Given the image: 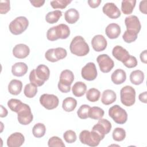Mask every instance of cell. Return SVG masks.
<instances>
[{
	"label": "cell",
	"mask_w": 147,
	"mask_h": 147,
	"mask_svg": "<svg viewBox=\"0 0 147 147\" xmlns=\"http://www.w3.org/2000/svg\"><path fill=\"white\" fill-rule=\"evenodd\" d=\"M22 83L21 81L17 79L11 80L8 85L9 92L14 95H18L22 90Z\"/></svg>",
	"instance_id": "obj_26"
},
{
	"label": "cell",
	"mask_w": 147,
	"mask_h": 147,
	"mask_svg": "<svg viewBox=\"0 0 147 147\" xmlns=\"http://www.w3.org/2000/svg\"><path fill=\"white\" fill-rule=\"evenodd\" d=\"M125 24L127 31L138 34L140 32L141 25L138 18L136 16L131 15L126 17L125 20Z\"/></svg>",
	"instance_id": "obj_14"
},
{
	"label": "cell",
	"mask_w": 147,
	"mask_h": 147,
	"mask_svg": "<svg viewBox=\"0 0 147 147\" xmlns=\"http://www.w3.org/2000/svg\"><path fill=\"white\" fill-rule=\"evenodd\" d=\"M120 96L121 101L123 105L131 106L136 101V91L131 86H124L120 91Z\"/></svg>",
	"instance_id": "obj_6"
},
{
	"label": "cell",
	"mask_w": 147,
	"mask_h": 147,
	"mask_svg": "<svg viewBox=\"0 0 147 147\" xmlns=\"http://www.w3.org/2000/svg\"><path fill=\"white\" fill-rule=\"evenodd\" d=\"M136 0H123L121 3V10L123 14L128 15L131 14L136 6Z\"/></svg>",
	"instance_id": "obj_29"
},
{
	"label": "cell",
	"mask_w": 147,
	"mask_h": 147,
	"mask_svg": "<svg viewBox=\"0 0 147 147\" xmlns=\"http://www.w3.org/2000/svg\"><path fill=\"white\" fill-rule=\"evenodd\" d=\"M17 119L18 122L23 125H27L33 121V116L29 105L25 103L23 104L17 113Z\"/></svg>",
	"instance_id": "obj_9"
},
{
	"label": "cell",
	"mask_w": 147,
	"mask_h": 147,
	"mask_svg": "<svg viewBox=\"0 0 147 147\" xmlns=\"http://www.w3.org/2000/svg\"><path fill=\"white\" fill-rule=\"evenodd\" d=\"M109 115L118 124H124L127 119L126 111L118 105H115L109 109Z\"/></svg>",
	"instance_id": "obj_7"
},
{
	"label": "cell",
	"mask_w": 147,
	"mask_h": 147,
	"mask_svg": "<svg viewBox=\"0 0 147 147\" xmlns=\"http://www.w3.org/2000/svg\"><path fill=\"white\" fill-rule=\"evenodd\" d=\"M64 18L68 24H75L79 18V13L76 9L71 8L65 12Z\"/></svg>",
	"instance_id": "obj_25"
},
{
	"label": "cell",
	"mask_w": 147,
	"mask_h": 147,
	"mask_svg": "<svg viewBox=\"0 0 147 147\" xmlns=\"http://www.w3.org/2000/svg\"><path fill=\"white\" fill-rule=\"evenodd\" d=\"M112 55L117 60L122 63H124L130 56L126 49L119 45H116L113 48Z\"/></svg>",
	"instance_id": "obj_18"
},
{
	"label": "cell",
	"mask_w": 147,
	"mask_h": 147,
	"mask_svg": "<svg viewBox=\"0 0 147 147\" xmlns=\"http://www.w3.org/2000/svg\"><path fill=\"white\" fill-rule=\"evenodd\" d=\"M123 64L126 67H127L129 68H134L137 66V59L134 56L130 55L129 58Z\"/></svg>",
	"instance_id": "obj_45"
},
{
	"label": "cell",
	"mask_w": 147,
	"mask_h": 147,
	"mask_svg": "<svg viewBox=\"0 0 147 147\" xmlns=\"http://www.w3.org/2000/svg\"><path fill=\"white\" fill-rule=\"evenodd\" d=\"M23 104L24 103H22L20 100L17 99H11L7 102V106L9 109L12 111H14L17 113L21 109Z\"/></svg>",
	"instance_id": "obj_36"
},
{
	"label": "cell",
	"mask_w": 147,
	"mask_h": 147,
	"mask_svg": "<svg viewBox=\"0 0 147 147\" xmlns=\"http://www.w3.org/2000/svg\"><path fill=\"white\" fill-rule=\"evenodd\" d=\"M107 42L106 39L103 35H95L91 40V45L94 50L96 52L104 51L107 47Z\"/></svg>",
	"instance_id": "obj_16"
},
{
	"label": "cell",
	"mask_w": 147,
	"mask_h": 147,
	"mask_svg": "<svg viewBox=\"0 0 147 147\" xmlns=\"http://www.w3.org/2000/svg\"><path fill=\"white\" fill-rule=\"evenodd\" d=\"M28 65L23 62H18L12 65L11 72L14 76L21 77L28 72Z\"/></svg>",
	"instance_id": "obj_21"
},
{
	"label": "cell",
	"mask_w": 147,
	"mask_h": 147,
	"mask_svg": "<svg viewBox=\"0 0 147 147\" xmlns=\"http://www.w3.org/2000/svg\"><path fill=\"white\" fill-rule=\"evenodd\" d=\"M102 10L104 14L112 19H116L121 16V11L112 2L105 3L102 8Z\"/></svg>",
	"instance_id": "obj_15"
},
{
	"label": "cell",
	"mask_w": 147,
	"mask_h": 147,
	"mask_svg": "<svg viewBox=\"0 0 147 147\" xmlns=\"http://www.w3.org/2000/svg\"><path fill=\"white\" fill-rule=\"evenodd\" d=\"M140 59L141 61L146 64L147 63V53H146V50H144L143 52H142L140 54Z\"/></svg>",
	"instance_id": "obj_50"
},
{
	"label": "cell",
	"mask_w": 147,
	"mask_h": 147,
	"mask_svg": "<svg viewBox=\"0 0 147 147\" xmlns=\"http://www.w3.org/2000/svg\"><path fill=\"white\" fill-rule=\"evenodd\" d=\"M111 81L115 84H121L125 82L126 74L124 70L117 69L115 70L111 76Z\"/></svg>",
	"instance_id": "obj_24"
},
{
	"label": "cell",
	"mask_w": 147,
	"mask_h": 147,
	"mask_svg": "<svg viewBox=\"0 0 147 147\" xmlns=\"http://www.w3.org/2000/svg\"><path fill=\"white\" fill-rule=\"evenodd\" d=\"M91 107L88 105H82L77 111L78 116L80 119H86L88 118V113Z\"/></svg>",
	"instance_id": "obj_39"
},
{
	"label": "cell",
	"mask_w": 147,
	"mask_h": 147,
	"mask_svg": "<svg viewBox=\"0 0 147 147\" xmlns=\"http://www.w3.org/2000/svg\"><path fill=\"white\" fill-rule=\"evenodd\" d=\"M48 145L49 147H64L65 144L63 140L57 136H53L50 138L48 142Z\"/></svg>",
	"instance_id": "obj_40"
},
{
	"label": "cell",
	"mask_w": 147,
	"mask_h": 147,
	"mask_svg": "<svg viewBox=\"0 0 147 147\" xmlns=\"http://www.w3.org/2000/svg\"><path fill=\"white\" fill-rule=\"evenodd\" d=\"M67 55L66 49L61 47L49 49L45 53L46 59L51 62H56L64 59Z\"/></svg>",
	"instance_id": "obj_8"
},
{
	"label": "cell",
	"mask_w": 147,
	"mask_h": 147,
	"mask_svg": "<svg viewBox=\"0 0 147 147\" xmlns=\"http://www.w3.org/2000/svg\"><path fill=\"white\" fill-rule=\"evenodd\" d=\"M70 34V29L68 25L64 24L49 28L47 32V39L49 41H55L59 38H67Z\"/></svg>",
	"instance_id": "obj_2"
},
{
	"label": "cell",
	"mask_w": 147,
	"mask_h": 147,
	"mask_svg": "<svg viewBox=\"0 0 147 147\" xmlns=\"http://www.w3.org/2000/svg\"><path fill=\"white\" fill-rule=\"evenodd\" d=\"M71 2V0H55L51 1L50 4L53 9H63L65 8Z\"/></svg>",
	"instance_id": "obj_38"
},
{
	"label": "cell",
	"mask_w": 147,
	"mask_h": 147,
	"mask_svg": "<svg viewBox=\"0 0 147 147\" xmlns=\"http://www.w3.org/2000/svg\"><path fill=\"white\" fill-rule=\"evenodd\" d=\"M74 80L73 72L69 69L63 70L60 75L58 83L59 90L63 93H67L71 90V85Z\"/></svg>",
	"instance_id": "obj_3"
},
{
	"label": "cell",
	"mask_w": 147,
	"mask_h": 147,
	"mask_svg": "<svg viewBox=\"0 0 147 147\" xmlns=\"http://www.w3.org/2000/svg\"><path fill=\"white\" fill-rule=\"evenodd\" d=\"M144 80V72L139 69L133 71L130 75V80L131 83L135 85L141 84Z\"/></svg>",
	"instance_id": "obj_28"
},
{
	"label": "cell",
	"mask_w": 147,
	"mask_h": 147,
	"mask_svg": "<svg viewBox=\"0 0 147 147\" xmlns=\"http://www.w3.org/2000/svg\"><path fill=\"white\" fill-rule=\"evenodd\" d=\"M30 2L32 3V5L36 7H40L42 6L44 3H45L44 0H36V1H30Z\"/></svg>",
	"instance_id": "obj_48"
},
{
	"label": "cell",
	"mask_w": 147,
	"mask_h": 147,
	"mask_svg": "<svg viewBox=\"0 0 147 147\" xmlns=\"http://www.w3.org/2000/svg\"><path fill=\"white\" fill-rule=\"evenodd\" d=\"M10 9V1L1 0L0 1V13L2 14L7 13Z\"/></svg>",
	"instance_id": "obj_44"
},
{
	"label": "cell",
	"mask_w": 147,
	"mask_h": 147,
	"mask_svg": "<svg viewBox=\"0 0 147 147\" xmlns=\"http://www.w3.org/2000/svg\"><path fill=\"white\" fill-rule=\"evenodd\" d=\"M86 90L87 86L82 82H76L72 88V93L76 97H80L84 95L86 92Z\"/></svg>",
	"instance_id": "obj_27"
},
{
	"label": "cell",
	"mask_w": 147,
	"mask_h": 147,
	"mask_svg": "<svg viewBox=\"0 0 147 147\" xmlns=\"http://www.w3.org/2000/svg\"><path fill=\"white\" fill-rule=\"evenodd\" d=\"M100 70L103 73L109 72L114 67V63L110 57L107 54H102L96 58Z\"/></svg>",
	"instance_id": "obj_11"
},
{
	"label": "cell",
	"mask_w": 147,
	"mask_h": 147,
	"mask_svg": "<svg viewBox=\"0 0 147 147\" xmlns=\"http://www.w3.org/2000/svg\"><path fill=\"white\" fill-rule=\"evenodd\" d=\"M35 72L37 78L45 82L48 80L50 75V71L49 68L44 64H40L35 69Z\"/></svg>",
	"instance_id": "obj_22"
},
{
	"label": "cell",
	"mask_w": 147,
	"mask_h": 147,
	"mask_svg": "<svg viewBox=\"0 0 147 147\" xmlns=\"http://www.w3.org/2000/svg\"><path fill=\"white\" fill-rule=\"evenodd\" d=\"M40 104L48 110H52L57 107L59 100L57 96L53 94H44L40 98Z\"/></svg>",
	"instance_id": "obj_10"
},
{
	"label": "cell",
	"mask_w": 147,
	"mask_h": 147,
	"mask_svg": "<svg viewBox=\"0 0 147 147\" xmlns=\"http://www.w3.org/2000/svg\"><path fill=\"white\" fill-rule=\"evenodd\" d=\"M77 105L76 100L72 97H67L63 101L62 107L67 112H71L75 110Z\"/></svg>",
	"instance_id": "obj_30"
},
{
	"label": "cell",
	"mask_w": 147,
	"mask_h": 147,
	"mask_svg": "<svg viewBox=\"0 0 147 147\" xmlns=\"http://www.w3.org/2000/svg\"><path fill=\"white\" fill-rule=\"evenodd\" d=\"M69 49L72 54L78 56H86L90 51L88 45L84 38L80 36H76L72 40Z\"/></svg>",
	"instance_id": "obj_1"
},
{
	"label": "cell",
	"mask_w": 147,
	"mask_h": 147,
	"mask_svg": "<svg viewBox=\"0 0 147 147\" xmlns=\"http://www.w3.org/2000/svg\"><path fill=\"white\" fill-rule=\"evenodd\" d=\"M138 98H139V100L141 102L146 103H147V92H146V91L141 93L138 96Z\"/></svg>",
	"instance_id": "obj_49"
},
{
	"label": "cell",
	"mask_w": 147,
	"mask_h": 147,
	"mask_svg": "<svg viewBox=\"0 0 147 147\" xmlns=\"http://www.w3.org/2000/svg\"><path fill=\"white\" fill-rule=\"evenodd\" d=\"M25 141L24 135L20 132L11 134L7 140V145L9 147H20Z\"/></svg>",
	"instance_id": "obj_17"
},
{
	"label": "cell",
	"mask_w": 147,
	"mask_h": 147,
	"mask_svg": "<svg viewBox=\"0 0 147 147\" xmlns=\"http://www.w3.org/2000/svg\"><path fill=\"white\" fill-rule=\"evenodd\" d=\"M116 93L113 90L107 89L103 92L101 98V102L105 105H109L114 103L116 100Z\"/></svg>",
	"instance_id": "obj_23"
},
{
	"label": "cell",
	"mask_w": 147,
	"mask_h": 147,
	"mask_svg": "<svg viewBox=\"0 0 147 147\" xmlns=\"http://www.w3.org/2000/svg\"><path fill=\"white\" fill-rule=\"evenodd\" d=\"M37 92V87L31 83L26 84L24 87V93L25 95L29 98H33Z\"/></svg>",
	"instance_id": "obj_35"
},
{
	"label": "cell",
	"mask_w": 147,
	"mask_h": 147,
	"mask_svg": "<svg viewBox=\"0 0 147 147\" xmlns=\"http://www.w3.org/2000/svg\"><path fill=\"white\" fill-rule=\"evenodd\" d=\"M137 35L138 34L136 33L126 30L122 36V38L126 42L131 43L136 41V40L137 38Z\"/></svg>",
	"instance_id": "obj_43"
},
{
	"label": "cell",
	"mask_w": 147,
	"mask_h": 147,
	"mask_svg": "<svg viewBox=\"0 0 147 147\" xmlns=\"http://www.w3.org/2000/svg\"><path fill=\"white\" fill-rule=\"evenodd\" d=\"M146 4H147V1L144 0L142 1L140 3L139 5V9L141 12L142 13L146 14Z\"/></svg>",
	"instance_id": "obj_46"
},
{
	"label": "cell",
	"mask_w": 147,
	"mask_h": 147,
	"mask_svg": "<svg viewBox=\"0 0 147 147\" xmlns=\"http://www.w3.org/2000/svg\"><path fill=\"white\" fill-rule=\"evenodd\" d=\"M104 110L99 107L94 106L90 108L88 113V117L95 120H99L101 119L104 115Z\"/></svg>",
	"instance_id": "obj_32"
},
{
	"label": "cell",
	"mask_w": 147,
	"mask_h": 147,
	"mask_svg": "<svg viewBox=\"0 0 147 147\" xmlns=\"http://www.w3.org/2000/svg\"><path fill=\"white\" fill-rule=\"evenodd\" d=\"M126 137V131L124 129L116 127L113 131V140L116 141H122Z\"/></svg>",
	"instance_id": "obj_37"
},
{
	"label": "cell",
	"mask_w": 147,
	"mask_h": 147,
	"mask_svg": "<svg viewBox=\"0 0 147 147\" xmlns=\"http://www.w3.org/2000/svg\"><path fill=\"white\" fill-rule=\"evenodd\" d=\"M121 27L115 23L109 24L105 29V33L110 39H114L118 37L121 33Z\"/></svg>",
	"instance_id": "obj_20"
},
{
	"label": "cell",
	"mask_w": 147,
	"mask_h": 147,
	"mask_svg": "<svg viewBox=\"0 0 147 147\" xmlns=\"http://www.w3.org/2000/svg\"><path fill=\"white\" fill-rule=\"evenodd\" d=\"M100 91L95 88L89 89L86 92V98L88 100L91 102H95L98 101L100 98Z\"/></svg>",
	"instance_id": "obj_34"
},
{
	"label": "cell",
	"mask_w": 147,
	"mask_h": 147,
	"mask_svg": "<svg viewBox=\"0 0 147 147\" xmlns=\"http://www.w3.org/2000/svg\"><path fill=\"white\" fill-rule=\"evenodd\" d=\"M29 80L30 82V83L33 84L35 86L40 87L44 84V82L40 80L36 76L35 69H33L32 71H31L29 74Z\"/></svg>",
	"instance_id": "obj_42"
},
{
	"label": "cell",
	"mask_w": 147,
	"mask_h": 147,
	"mask_svg": "<svg viewBox=\"0 0 147 147\" xmlns=\"http://www.w3.org/2000/svg\"><path fill=\"white\" fill-rule=\"evenodd\" d=\"M63 138L67 143L72 144L76 141L77 137L75 132L72 130H67L63 134Z\"/></svg>",
	"instance_id": "obj_41"
},
{
	"label": "cell",
	"mask_w": 147,
	"mask_h": 147,
	"mask_svg": "<svg viewBox=\"0 0 147 147\" xmlns=\"http://www.w3.org/2000/svg\"><path fill=\"white\" fill-rule=\"evenodd\" d=\"M30 53V49L28 46L24 44H17L13 49V54L14 57L18 59H24Z\"/></svg>",
	"instance_id": "obj_19"
},
{
	"label": "cell",
	"mask_w": 147,
	"mask_h": 147,
	"mask_svg": "<svg viewBox=\"0 0 147 147\" xmlns=\"http://www.w3.org/2000/svg\"><path fill=\"white\" fill-rule=\"evenodd\" d=\"M62 12L59 10H56L48 12L45 16V20L49 24L56 23L62 16Z\"/></svg>",
	"instance_id": "obj_31"
},
{
	"label": "cell",
	"mask_w": 147,
	"mask_h": 147,
	"mask_svg": "<svg viewBox=\"0 0 147 147\" xmlns=\"http://www.w3.org/2000/svg\"><path fill=\"white\" fill-rule=\"evenodd\" d=\"M46 131V127L42 123H36L32 129V133L33 136L37 138H41L43 137Z\"/></svg>",
	"instance_id": "obj_33"
},
{
	"label": "cell",
	"mask_w": 147,
	"mask_h": 147,
	"mask_svg": "<svg viewBox=\"0 0 147 147\" xmlns=\"http://www.w3.org/2000/svg\"><path fill=\"white\" fill-rule=\"evenodd\" d=\"M79 140L83 144L87 145L90 146H96L103 139L95 131L91 130V131H89L88 130H84L80 132Z\"/></svg>",
	"instance_id": "obj_4"
},
{
	"label": "cell",
	"mask_w": 147,
	"mask_h": 147,
	"mask_svg": "<svg viewBox=\"0 0 147 147\" xmlns=\"http://www.w3.org/2000/svg\"><path fill=\"white\" fill-rule=\"evenodd\" d=\"M7 115V109L4 107L2 105H1V114H0V117L1 118L3 117H6Z\"/></svg>",
	"instance_id": "obj_51"
},
{
	"label": "cell",
	"mask_w": 147,
	"mask_h": 147,
	"mask_svg": "<svg viewBox=\"0 0 147 147\" xmlns=\"http://www.w3.org/2000/svg\"><path fill=\"white\" fill-rule=\"evenodd\" d=\"M101 2V0H89L88 1V3L91 7L96 8L99 6Z\"/></svg>",
	"instance_id": "obj_47"
},
{
	"label": "cell",
	"mask_w": 147,
	"mask_h": 147,
	"mask_svg": "<svg viewBox=\"0 0 147 147\" xmlns=\"http://www.w3.org/2000/svg\"><path fill=\"white\" fill-rule=\"evenodd\" d=\"M111 127V123L110 121L107 119L101 118L99 119L98 122L93 126L92 130L96 132L101 138L103 139L105 136L110 131Z\"/></svg>",
	"instance_id": "obj_12"
},
{
	"label": "cell",
	"mask_w": 147,
	"mask_h": 147,
	"mask_svg": "<svg viewBox=\"0 0 147 147\" xmlns=\"http://www.w3.org/2000/svg\"><path fill=\"white\" fill-rule=\"evenodd\" d=\"M82 78L88 81H92L97 76V70L95 64L92 62H89L84 65L81 71Z\"/></svg>",
	"instance_id": "obj_13"
},
{
	"label": "cell",
	"mask_w": 147,
	"mask_h": 147,
	"mask_svg": "<svg viewBox=\"0 0 147 147\" xmlns=\"http://www.w3.org/2000/svg\"><path fill=\"white\" fill-rule=\"evenodd\" d=\"M29 25L28 20L24 16H20L13 20L9 25L10 32L14 35L22 33Z\"/></svg>",
	"instance_id": "obj_5"
}]
</instances>
